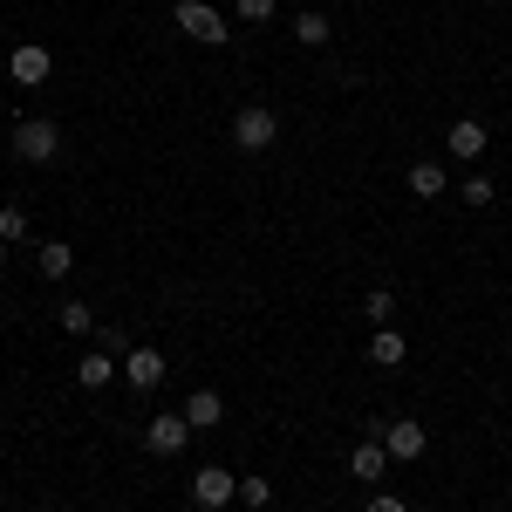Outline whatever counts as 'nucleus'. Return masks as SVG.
I'll return each instance as SVG.
<instances>
[{
  "instance_id": "19",
  "label": "nucleus",
  "mask_w": 512,
  "mask_h": 512,
  "mask_svg": "<svg viewBox=\"0 0 512 512\" xmlns=\"http://www.w3.org/2000/svg\"><path fill=\"white\" fill-rule=\"evenodd\" d=\"M0 239H7V246L28 239V205H0Z\"/></svg>"
},
{
  "instance_id": "12",
  "label": "nucleus",
  "mask_w": 512,
  "mask_h": 512,
  "mask_svg": "<svg viewBox=\"0 0 512 512\" xmlns=\"http://www.w3.org/2000/svg\"><path fill=\"white\" fill-rule=\"evenodd\" d=\"M117 376H123V362H117V355H103V349H89L76 362V383H82V390H110Z\"/></svg>"
},
{
  "instance_id": "4",
  "label": "nucleus",
  "mask_w": 512,
  "mask_h": 512,
  "mask_svg": "<svg viewBox=\"0 0 512 512\" xmlns=\"http://www.w3.org/2000/svg\"><path fill=\"white\" fill-rule=\"evenodd\" d=\"M376 437H383L390 465H417V458L431 451V431H424L417 417H390V424H376Z\"/></svg>"
},
{
  "instance_id": "8",
  "label": "nucleus",
  "mask_w": 512,
  "mask_h": 512,
  "mask_svg": "<svg viewBox=\"0 0 512 512\" xmlns=\"http://www.w3.org/2000/svg\"><path fill=\"white\" fill-rule=\"evenodd\" d=\"M123 376H130V390H158V383H164V355L137 342V349L123 355Z\"/></svg>"
},
{
  "instance_id": "7",
  "label": "nucleus",
  "mask_w": 512,
  "mask_h": 512,
  "mask_svg": "<svg viewBox=\"0 0 512 512\" xmlns=\"http://www.w3.org/2000/svg\"><path fill=\"white\" fill-rule=\"evenodd\" d=\"M192 499H198V512L233 506V499H239V478L226 472V465H198V472H192Z\"/></svg>"
},
{
  "instance_id": "21",
  "label": "nucleus",
  "mask_w": 512,
  "mask_h": 512,
  "mask_svg": "<svg viewBox=\"0 0 512 512\" xmlns=\"http://www.w3.org/2000/svg\"><path fill=\"white\" fill-rule=\"evenodd\" d=\"M233 7H239V21H246V28H267V21L280 14V0H233Z\"/></svg>"
},
{
  "instance_id": "11",
  "label": "nucleus",
  "mask_w": 512,
  "mask_h": 512,
  "mask_svg": "<svg viewBox=\"0 0 512 512\" xmlns=\"http://www.w3.org/2000/svg\"><path fill=\"white\" fill-rule=\"evenodd\" d=\"M35 267H41V280H69L76 274V246H69V239H41Z\"/></svg>"
},
{
  "instance_id": "6",
  "label": "nucleus",
  "mask_w": 512,
  "mask_h": 512,
  "mask_svg": "<svg viewBox=\"0 0 512 512\" xmlns=\"http://www.w3.org/2000/svg\"><path fill=\"white\" fill-rule=\"evenodd\" d=\"M7 76L21 82V89H41V82L55 76V55H48V41H14V48H7Z\"/></svg>"
},
{
  "instance_id": "22",
  "label": "nucleus",
  "mask_w": 512,
  "mask_h": 512,
  "mask_svg": "<svg viewBox=\"0 0 512 512\" xmlns=\"http://www.w3.org/2000/svg\"><path fill=\"white\" fill-rule=\"evenodd\" d=\"M96 349H103V355H117V362H123V355L137 349V342H130V328H96Z\"/></svg>"
},
{
  "instance_id": "16",
  "label": "nucleus",
  "mask_w": 512,
  "mask_h": 512,
  "mask_svg": "<svg viewBox=\"0 0 512 512\" xmlns=\"http://www.w3.org/2000/svg\"><path fill=\"white\" fill-rule=\"evenodd\" d=\"M444 185H451V178H444V164H437V158L410 164V198H444Z\"/></svg>"
},
{
  "instance_id": "17",
  "label": "nucleus",
  "mask_w": 512,
  "mask_h": 512,
  "mask_svg": "<svg viewBox=\"0 0 512 512\" xmlns=\"http://www.w3.org/2000/svg\"><path fill=\"white\" fill-rule=\"evenodd\" d=\"M369 362H376V369H396V362H403V328H376V342H369Z\"/></svg>"
},
{
  "instance_id": "10",
  "label": "nucleus",
  "mask_w": 512,
  "mask_h": 512,
  "mask_svg": "<svg viewBox=\"0 0 512 512\" xmlns=\"http://www.w3.org/2000/svg\"><path fill=\"white\" fill-rule=\"evenodd\" d=\"M185 424H192V431H219V424H226V396L219 390H192L185 396Z\"/></svg>"
},
{
  "instance_id": "25",
  "label": "nucleus",
  "mask_w": 512,
  "mask_h": 512,
  "mask_svg": "<svg viewBox=\"0 0 512 512\" xmlns=\"http://www.w3.org/2000/svg\"><path fill=\"white\" fill-rule=\"evenodd\" d=\"M0 267H7V239H0Z\"/></svg>"
},
{
  "instance_id": "9",
  "label": "nucleus",
  "mask_w": 512,
  "mask_h": 512,
  "mask_svg": "<svg viewBox=\"0 0 512 512\" xmlns=\"http://www.w3.org/2000/svg\"><path fill=\"white\" fill-rule=\"evenodd\" d=\"M390 472V451H383V437H362L349 451V478H362V485H376V478Z\"/></svg>"
},
{
  "instance_id": "5",
  "label": "nucleus",
  "mask_w": 512,
  "mask_h": 512,
  "mask_svg": "<svg viewBox=\"0 0 512 512\" xmlns=\"http://www.w3.org/2000/svg\"><path fill=\"white\" fill-rule=\"evenodd\" d=\"M192 437H198V431L185 424V410H158V417L144 424V451H151V458H178Z\"/></svg>"
},
{
  "instance_id": "24",
  "label": "nucleus",
  "mask_w": 512,
  "mask_h": 512,
  "mask_svg": "<svg viewBox=\"0 0 512 512\" xmlns=\"http://www.w3.org/2000/svg\"><path fill=\"white\" fill-rule=\"evenodd\" d=\"M369 512H410V506H403V492H376V499H369Z\"/></svg>"
},
{
  "instance_id": "13",
  "label": "nucleus",
  "mask_w": 512,
  "mask_h": 512,
  "mask_svg": "<svg viewBox=\"0 0 512 512\" xmlns=\"http://www.w3.org/2000/svg\"><path fill=\"white\" fill-rule=\"evenodd\" d=\"M444 144H451V151H458L465 164H472V158H485V123H478V117H458V123H451V137H444Z\"/></svg>"
},
{
  "instance_id": "15",
  "label": "nucleus",
  "mask_w": 512,
  "mask_h": 512,
  "mask_svg": "<svg viewBox=\"0 0 512 512\" xmlns=\"http://www.w3.org/2000/svg\"><path fill=\"white\" fill-rule=\"evenodd\" d=\"M55 328H62L69 342H82V335H96V308H89V301H62V308H55Z\"/></svg>"
},
{
  "instance_id": "23",
  "label": "nucleus",
  "mask_w": 512,
  "mask_h": 512,
  "mask_svg": "<svg viewBox=\"0 0 512 512\" xmlns=\"http://www.w3.org/2000/svg\"><path fill=\"white\" fill-rule=\"evenodd\" d=\"M458 205H492V178H465L458 185Z\"/></svg>"
},
{
  "instance_id": "1",
  "label": "nucleus",
  "mask_w": 512,
  "mask_h": 512,
  "mask_svg": "<svg viewBox=\"0 0 512 512\" xmlns=\"http://www.w3.org/2000/svg\"><path fill=\"white\" fill-rule=\"evenodd\" d=\"M171 21H178V35H192L198 48H226V41H233L226 14L205 7V0H171Z\"/></svg>"
},
{
  "instance_id": "18",
  "label": "nucleus",
  "mask_w": 512,
  "mask_h": 512,
  "mask_svg": "<svg viewBox=\"0 0 512 512\" xmlns=\"http://www.w3.org/2000/svg\"><path fill=\"white\" fill-rule=\"evenodd\" d=\"M362 315L376 321V328H396V294H390V287H376V294L362 301Z\"/></svg>"
},
{
  "instance_id": "14",
  "label": "nucleus",
  "mask_w": 512,
  "mask_h": 512,
  "mask_svg": "<svg viewBox=\"0 0 512 512\" xmlns=\"http://www.w3.org/2000/svg\"><path fill=\"white\" fill-rule=\"evenodd\" d=\"M328 35H335V21H328L321 7H301V14H294V41H301V48H328Z\"/></svg>"
},
{
  "instance_id": "20",
  "label": "nucleus",
  "mask_w": 512,
  "mask_h": 512,
  "mask_svg": "<svg viewBox=\"0 0 512 512\" xmlns=\"http://www.w3.org/2000/svg\"><path fill=\"white\" fill-rule=\"evenodd\" d=\"M239 506L267 512V506H274V485H267V478H239Z\"/></svg>"
},
{
  "instance_id": "2",
  "label": "nucleus",
  "mask_w": 512,
  "mask_h": 512,
  "mask_svg": "<svg viewBox=\"0 0 512 512\" xmlns=\"http://www.w3.org/2000/svg\"><path fill=\"white\" fill-rule=\"evenodd\" d=\"M55 151H62V123L55 117H21L14 123V158L21 164H55Z\"/></svg>"
},
{
  "instance_id": "3",
  "label": "nucleus",
  "mask_w": 512,
  "mask_h": 512,
  "mask_svg": "<svg viewBox=\"0 0 512 512\" xmlns=\"http://www.w3.org/2000/svg\"><path fill=\"white\" fill-rule=\"evenodd\" d=\"M233 144L246 151V158H260V151H274V144H280V117L267 110V103H246V110L233 117Z\"/></svg>"
}]
</instances>
